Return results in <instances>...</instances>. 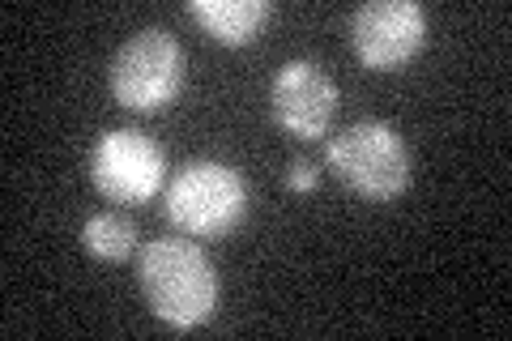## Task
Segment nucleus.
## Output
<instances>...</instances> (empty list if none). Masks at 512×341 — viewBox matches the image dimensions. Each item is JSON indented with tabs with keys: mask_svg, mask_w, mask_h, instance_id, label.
Wrapping results in <instances>:
<instances>
[{
	"mask_svg": "<svg viewBox=\"0 0 512 341\" xmlns=\"http://www.w3.org/2000/svg\"><path fill=\"white\" fill-rule=\"evenodd\" d=\"M137 278L150 312L171 329H197L218 307L214 265L188 235L146 243L137 261Z\"/></svg>",
	"mask_w": 512,
	"mask_h": 341,
	"instance_id": "1",
	"label": "nucleus"
},
{
	"mask_svg": "<svg viewBox=\"0 0 512 341\" xmlns=\"http://www.w3.org/2000/svg\"><path fill=\"white\" fill-rule=\"evenodd\" d=\"M325 162L363 201H393L410 188V150L402 133L384 120H359L329 137Z\"/></svg>",
	"mask_w": 512,
	"mask_h": 341,
	"instance_id": "2",
	"label": "nucleus"
},
{
	"mask_svg": "<svg viewBox=\"0 0 512 341\" xmlns=\"http://www.w3.org/2000/svg\"><path fill=\"white\" fill-rule=\"evenodd\" d=\"M248 209V184L231 162L197 158L167 184V218L188 239H218L239 226Z\"/></svg>",
	"mask_w": 512,
	"mask_h": 341,
	"instance_id": "3",
	"label": "nucleus"
},
{
	"mask_svg": "<svg viewBox=\"0 0 512 341\" xmlns=\"http://www.w3.org/2000/svg\"><path fill=\"white\" fill-rule=\"evenodd\" d=\"M107 86L128 111H163L184 86V47L167 26H146L107 64Z\"/></svg>",
	"mask_w": 512,
	"mask_h": 341,
	"instance_id": "4",
	"label": "nucleus"
},
{
	"mask_svg": "<svg viewBox=\"0 0 512 341\" xmlns=\"http://www.w3.org/2000/svg\"><path fill=\"white\" fill-rule=\"evenodd\" d=\"M90 180L116 205L150 201L167 180V154L141 128H107L90 150Z\"/></svg>",
	"mask_w": 512,
	"mask_h": 341,
	"instance_id": "5",
	"label": "nucleus"
},
{
	"mask_svg": "<svg viewBox=\"0 0 512 341\" xmlns=\"http://www.w3.org/2000/svg\"><path fill=\"white\" fill-rule=\"evenodd\" d=\"M350 47L376 73L402 69L427 47V9L419 0H372L350 13Z\"/></svg>",
	"mask_w": 512,
	"mask_h": 341,
	"instance_id": "6",
	"label": "nucleus"
},
{
	"mask_svg": "<svg viewBox=\"0 0 512 341\" xmlns=\"http://www.w3.org/2000/svg\"><path fill=\"white\" fill-rule=\"evenodd\" d=\"M269 111L282 133L320 141L338 116V86L316 60H286L269 86Z\"/></svg>",
	"mask_w": 512,
	"mask_h": 341,
	"instance_id": "7",
	"label": "nucleus"
},
{
	"mask_svg": "<svg viewBox=\"0 0 512 341\" xmlns=\"http://www.w3.org/2000/svg\"><path fill=\"white\" fill-rule=\"evenodd\" d=\"M188 13L214 43L244 47L274 18V5L269 0H188Z\"/></svg>",
	"mask_w": 512,
	"mask_h": 341,
	"instance_id": "8",
	"label": "nucleus"
},
{
	"mask_svg": "<svg viewBox=\"0 0 512 341\" xmlns=\"http://www.w3.org/2000/svg\"><path fill=\"white\" fill-rule=\"evenodd\" d=\"M82 243L99 261H124V256L137 248V226H133V218H124L120 209H103V214L86 218Z\"/></svg>",
	"mask_w": 512,
	"mask_h": 341,
	"instance_id": "9",
	"label": "nucleus"
},
{
	"mask_svg": "<svg viewBox=\"0 0 512 341\" xmlns=\"http://www.w3.org/2000/svg\"><path fill=\"white\" fill-rule=\"evenodd\" d=\"M320 184V167L312 158H295L291 167H286V188H295V192H312Z\"/></svg>",
	"mask_w": 512,
	"mask_h": 341,
	"instance_id": "10",
	"label": "nucleus"
}]
</instances>
